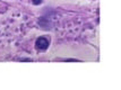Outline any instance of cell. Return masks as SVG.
<instances>
[{"mask_svg": "<svg viewBox=\"0 0 121 90\" xmlns=\"http://www.w3.org/2000/svg\"><path fill=\"white\" fill-rule=\"evenodd\" d=\"M32 2H33L34 5H40V4L42 2V0H32Z\"/></svg>", "mask_w": 121, "mask_h": 90, "instance_id": "obj_2", "label": "cell"}, {"mask_svg": "<svg viewBox=\"0 0 121 90\" xmlns=\"http://www.w3.org/2000/svg\"><path fill=\"white\" fill-rule=\"evenodd\" d=\"M35 46L37 50H47L49 46V39L47 37H39L35 42Z\"/></svg>", "mask_w": 121, "mask_h": 90, "instance_id": "obj_1", "label": "cell"}]
</instances>
